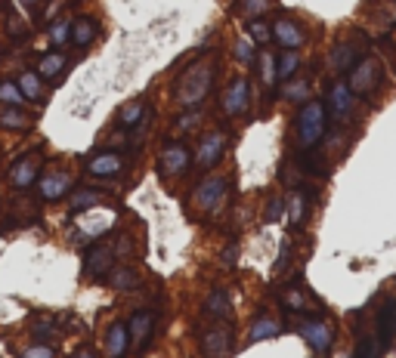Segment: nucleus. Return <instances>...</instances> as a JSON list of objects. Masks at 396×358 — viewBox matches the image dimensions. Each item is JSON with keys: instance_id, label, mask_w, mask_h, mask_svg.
<instances>
[{"instance_id": "nucleus-14", "label": "nucleus", "mask_w": 396, "mask_h": 358, "mask_svg": "<svg viewBox=\"0 0 396 358\" xmlns=\"http://www.w3.org/2000/svg\"><path fill=\"white\" fill-rule=\"evenodd\" d=\"M325 109H328V117H334V121H350V117H353L356 96L350 93L347 81H332V84H328Z\"/></svg>"}, {"instance_id": "nucleus-18", "label": "nucleus", "mask_w": 396, "mask_h": 358, "mask_svg": "<svg viewBox=\"0 0 396 358\" xmlns=\"http://www.w3.org/2000/svg\"><path fill=\"white\" fill-rule=\"evenodd\" d=\"M130 349L134 343H130L127 321H111L105 328V358H127Z\"/></svg>"}, {"instance_id": "nucleus-29", "label": "nucleus", "mask_w": 396, "mask_h": 358, "mask_svg": "<svg viewBox=\"0 0 396 358\" xmlns=\"http://www.w3.org/2000/svg\"><path fill=\"white\" fill-rule=\"evenodd\" d=\"M282 306H285L288 312L303 315V312H309V309H313L316 303H313V296H309L307 290H303V288H297V284H294V288H288L285 294H282Z\"/></svg>"}, {"instance_id": "nucleus-44", "label": "nucleus", "mask_w": 396, "mask_h": 358, "mask_svg": "<svg viewBox=\"0 0 396 358\" xmlns=\"http://www.w3.org/2000/svg\"><path fill=\"white\" fill-rule=\"evenodd\" d=\"M235 260H239V247H235V244H229V247L223 250L220 263H223V266H226V269H233V266H235Z\"/></svg>"}, {"instance_id": "nucleus-17", "label": "nucleus", "mask_w": 396, "mask_h": 358, "mask_svg": "<svg viewBox=\"0 0 396 358\" xmlns=\"http://www.w3.org/2000/svg\"><path fill=\"white\" fill-rule=\"evenodd\" d=\"M127 161H124L121 151H99L87 161V173L90 176H99V179H111L118 173H124Z\"/></svg>"}, {"instance_id": "nucleus-31", "label": "nucleus", "mask_w": 396, "mask_h": 358, "mask_svg": "<svg viewBox=\"0 0 396 358\" xmlns=\"http://www.w3.org/2000/svg\"><path fill=\"white\" fill-rule=\"evenodd\" d=\"M269 10H273V0H235V6H233V12L242 16L245 22H251V19H263Z\"/></svg>"}, {"instance_id": "nucleus-6", "label": "nucleus", "mask_w": 396, "mask_h": 358, "mask_svg": "<svg viewBox=\"0 0 396 358\" xmlns=\"http://www.w3.org/2000/svg\"><path fill=\"white\" fill-rule=\"evenodd\" d=\"M41 173H44V149H31L12 161V167L6 170V182L16 191H28L31 185H37Z\"/></svg>"}, {"instance_id": "nucleus-22", "label": "nucleus", "mask_w": 396, "mask_h": 358, "mask_svg": "<svg viewBox=\"0 0 396 358\" xmlns=\"http://www.w3.org/2000/svg\"><path fill=\"white\" fill-rule=\"evenodd\" d=\"M105 201V191L102 189H93V185H81V189L71 191L69 198V214L71 216H84L87 210L99 207V204Z\"/></svg>"}, {"instance_id": "nucleus-24", "label": "nucleus", "mask_w": 396, "mask_h": 358, "mask_svg": "<svg viewBox=\"0 0 396 358\" xmlns=\"http://www.w3.org/2000/svg\"><path fill=\"white\" fill-rule=\"evenodd\" d=\"M285 214H288V225H291V229L303 225V220H307V214H309V195L307 191L294 189L291 195L285 198Z\"/></svg>"}, {"instance_id": "nucleus-37", "label": "nucleus", "mask_w": 396, "mask_h": 358, "mask_svg": "<svg viewBox=\"0 0 396 358\" xmlns=\"http://www.w3.org/2000/svg\"><path fill=\"white\" fill-rule=\"evenodd\" d=\"M257 71H260V81L267 90H273L276 84H279V77H276V56L273 53H257Z\"/></svg>"}, {"instance_id": "nucleus-27", "label": "nucleus", "mask_w": 396, "mask_h": 358, "mask_svg": "<svg viewBox=\"0 0 396 358\" xmlns=\"http://www.w3.org/2000/svg\"><path fill=\"white\" fill-rule=\"evenodd\" d=\"M300 65H303L300 50H282L279 56H276V77H279V84L291 81L297 71H300Z\"/></svg>"}, {"instance_id": "nucleus-16", "label": "nucleus", "mask_w": 396, "mask_h": 358, "mask_svg": "<svg viewBox=\"0 0 396 358\" xmlns=\"http://www.w3.org/2000/svg\"><path fill=\"white\" fill-rule=\"evenodd\" d=\"M155 312L152 309H136L134 315L127 318V330H130V343H134L136 349H146L149 346V340H152V334H155Z\"/></svg>"}, {"instance_id": "nucleus-13", "label": "nucleus", "mask_w": 396, "mask_h": 358, "mask_svg": "<svg viewBox=\"0 0 396 358\" xmlns=\"http://www.w3.org/2000/svg\"><path fill=\"white\" fill-rule=\"evenodd\" d=\"M273 41L279 44L282 50H300V46L309 41L307 25L297 22L294 16H279L273 22Z\"/></svg>"}, {"instance_id": "nucleus-45", "label": "nucleus", "mask_w": 396, "mask_h": 358, "mask_svg": "<svg viewBox=\"0 0 396 358\" xmlns=\"http://www.w3.org/2000/svg\"><path fill=\"white\" fill-rule=\"evenodd\" d=\"M288 256H291V244L282 241V254H279V263H276V269H282L288 263Z\"/></svg>"}, {"instance_id": "nucleus-28", "label": "nucleus", "mask_w": 396, "mask_h": 358, "mask_svg": "<svg viewBox=\"0 0 396 358\" xmlns=\"http://www.w3.org/2000/svg\"><path fill=\"white\" fill-rule=\"evenodd\" d=\"M35 127V117L25 115V109H0V130L10 133H25Z\"/></svg>"}, {"instance_id": "nucleus-38", "label": "nucleus", "mask_w": 396, "mask_h": 358, "mask_svg": "<svg viewBox=\"0 0 396 358\" xmlns=\"http://www.w3.org/2000/svg\"><path fill=\"white\" fill-rule=\"evenodd\" d=\"M233 59L239 65H245V68H254L257 65V46L248 41V37H239V41L233 44Z\"/></svg>"}, {"instance_id": "nucleus-21", "label": "nucleus", "mask_w": 396, "mask_h": 358, "mask_svg": "<svg viewBox=\"0 0 396 358\" xmlns=\"http://www.w3.org/2000/svg\"><path fill=\"white\" fill-rule=\"evenodd\" d=\"M282 318L273 312H260L254 321L248 324V343H263V340H273V337L282 334Z\"/></svg>"}, {"instance_id": "nucleus-10", "label": "nucleus", "mask_w": 396, "mask_h": 358, "mask_svg": "<svg viewBox=\"0 0 396 358\" xmlns=\"http://www.w3.org/2000/svg\"><path fill=\"white\" fill-rule=\"evenodd\" d=\"M226 191H229V176L210 173V176H204L201 182L195 185L189 204H192L195 210H201V214H210V210H217L223 201H226Z\"/></svg>"}, {"instance_id": "nucleus-32", "label": "nucleus", "mask_w": 396, "mask_h": 358, "mask_svg": "<svg viewBox=\"0 0 396 358\" xmlns=\"http://www.w3.org/2000/svg\"><path fill=\"white\" fill-rule=\"evenodd\" d=\"M25 102H28V99L22 96L16 77H0V105H3V109H22Z\"/></svg>"}, {"instance_id": "nucleus-35", "label": "nucleus", "mask_w": 396, "mask_h": 358, "mask_svg": "<svg viewBox=\"0 0 396 358\" xmlns=\"http://www.w3.org/2000/svg\"><path fill=\"white\" fill-rule=\"evenodd\" d=\"M282 96L288 99V102H297V105H303V102H309V81L307 77H291V81H285L282 84Z\"/></svg>"}, {"instance_id": "nucleus-2", "label": "nucleus", "mask_w": 396, "mask_h": 358, "mask_svg": "<svg viewBox=\"0 0 396 358\" xmlns=\"http://www.w3.org/2000/svg\"><path fill=\"white\" fill-rule=\"evenodd\" d=\"M328 136V109L319 99H309L294 115V142L300 151H313Z\"/></svg>"}, {"instance_id": "nucleus-42", "label": "nucleus", "mask_w": 396, "mask_h": 358, "mask_svg": "<svg viewBox=\"0 0 396 358\" xmlns=\"http://www.w3.org/2000/svg\"><path fill=\"white\" fill-rule=\"evenodd\" d=\"M282 216H285V198L269 195L267 198V207H263V220H267V223H279Z\"/></svg>"}, {"instance_id": "nucleus-11", "label": "nucleus", "mask_w": 396, "mask_h": 358, "mask_svg": "<svg viewBox=\"0 0 396 358\" xmlns=\"http://www.w3.org/2000/svg\"><path fill=\"white\" fill-rule=\"evenodd\" d=\"M71 185H75V173L69 167H62V164H53L37 179V195H41L44 204H53V201H62L71 191Z\"/></svg>"}, {"instance_id": "nucleus-23", "label": "nucleus", "mask_w": 396, "mask_h": 358, "mask_svg": "<svg viewBox=\"0 0 396 358\" xmlns=\"http://www.w3.org/2000/svg\"><path fill=\"white\" fill-rule=\"evenodd\" d=\"M201 312L208 318H214V321H229V318H233V296H229V290L214 288L208 294V300H204Z\"/></svg>"}, {"instance_id": "nucleus-19", "label": "nucleus", "mask_w": 396, "mask_h": 358, "mask_svg": "<svg viewBox=\"0 0 396 358\" xmlns=\"http://www.w3.org/2000/svg\"><path fill=\"white\" fill-rule=\"evenodd\" d=\"M375 337H378L381 346H390L396 337V296H387L378 309V318H375Z\"/></svg>"}, {"instance_id": "nucleus-40", "label": "nucleus", "mask_w": 396, "mask_h": 358, "mask_svg": "<svg viewBox=\"0 0 396 358\" xmlns=\"http://www.w3.org/2000/svg\"><path fill=\"white\" fill-rule=\"evenodd\" d=\"M19 358H59V355L56 346H50V343H28V346L19 349Z\"/></svg>"}, {"instance_id": "nucleus-8", "label": "nucleus", "mask_w": 396, "mask_h": 358, "mask_svg": "<svg viewBox=\"0 0 396 358\" xmlns=\"http://www.w3.org/2000/svg\"><path fill=\"white\" fill-rule=\"evenodd\" d=\"M226 149H229V130H226V127L208 130V133L198 139V149L192 151V164H195V170H214L217 164L223 161Z\"/></svg>"}, {"instance_id": "nucleus-7", "label": "nucleus", "mask_w": 396, "mask_h": 358, "mask_svg": "<svg viewBox=\"0 0 396 358\" xmlns=\"http://www.w3.org/2000/svg\"><path fill=\"white\" fill-rule=\"evenodd\" d=\"M198 346L204 358H229L235 349V330L229 321H214L198 334Z\"/></svg>"}, {"instance_id": "nucleus-25", "label": "nucleus", "mask_w": 396, "mask_h": 358, "mask_svg": "<svg viewBox=\"0 0 396 358\" xmlns=\"http://www.w3.org/2000/svg\"><path fill=\"white\" fill-rule=\"evenodd\" d=\"M65 68H69V56H65L62 50H50V53H44V56L37 59L35 71L44 77V81H53V77H59Z\"/></svg>"}, {"instance_id": "nucleus-30", "label": "nucleus", "mask_w": 396, "mask_h": 358, "mask_svg": "<svg viewBox=\"0 0 396 358\" xmlns=\"http://www.w3.org/2000/svg\"><path fill=\"white\" fill-rule=\"evenodd\" d=\"M146 105H149L146 96L127 102L121 111H118V124H121V127H136V124H143V121H146Z\"/></svg>"}, {"instance_id": "nucleus-4", "label": "nucleus", "mask_w": 396, "mask_h": 358, "mask_svg": "<svg viewBox=\"0 0 396 358\" xmlns=\"http://www.w3.org/2000/svg\"><path fill=\"white\" fill-rule=\"evenodd\" d=\"M189 167H192V149H189L183 139H168V142L158 149L155 170L161 179H177V176L189 173Z\"/></svg>"}, {"instance_id": "nucleus-5", "label": "nucleus", "mask_w": 396, "mask_h": 358, "mask_svg": "<svg viewBox=\"0 0 396 358\" xmlns=\"http://www.w3.org/2000/svg\"><path fill=\"white\" fill-rule=\"evenodd\" d=\"M381 84H384V62H381L378 56H368V53L359 59V65L347 75V87H350V93H353L356 99L372 96Z\"/></svg>"}, {"instance_id": "nucleus-12", "label": "nucleus", "mask_w": 396, "mask_h": 358, "mask_svg": "<svg viewBox=\"0 0 396 358\" xmlns=\"http://www.w3.org/2000/svg\"><path fill=\"white\" fill-rule=\"evenodd\" d=\"M362 56H366V46H362L359 37H344V41H338L328 50V68L334 75H350Z\"/></svg>"}, {"instance_id": "nucleus-26", "label": "nucleus", "mask_w": 396, "mask_h": 358, "mask_svg": "<svg viewBox=\"0 0 396 358\" xmlns=\"http://www.w3.org/2000/svg\"><path fill=\"white\" fill-rule=\"evenodd\" d=\"M16 84H19V90H22V96L28 99V102H44V77L37 75L35 68L19 71Z\"/></svg>"}, {"instance_id": "nucleus-34", "label": "nucleus", "mask_w": 396, "mask_h": 358, "mask_svg": "<svg viewBox=\"0 0 396 358\" xmlns=\"http://www.w3.org/2000/svg\"><path fill=\"white\" fill-rule=\"evenodd\" d=\"M204 121V109H189V111H180V117L170 121V136L174 133H189V130L201 127Z\"/></svg>"}, {"instance_id": "nucleus-9", "label": "nucleus", "mask_w": 396, "mask_h": 358, "mask_svg": "<svg viewBox=\"0 0 396 358\" xmlns=\"http://www.w3.org/2000/svg\"><path fill=\"white\" fill-rule=\"evenodd\" d=\"M251 99H254L251 77L248 75H235L220 93V115L229 117V121H233V117H242L251 109Z\"/></svg>"}, {"instance_id": "nucleus-43", "label": "nucleus", "mask_w": 396, "mask_h": 358, "mask_svg": "<svg viewBox=\"0 0 396 358\" xmlns=\"http://www.w3.org/2000/svg\"><path fill=\"white\" fill-rule=\"evenodd\" d=\"M6 35H10V37H22V35H28V28H25L22 22H19L16 12H10V16H6Z\"/></svg>"}, {"instance_id": "nucleus-47", "label": "nucleus", "mask_w": 396, "mask_h": 358, "mask_svg": "<svg viewBox=\"0 0 396 358\" xmlns=\"http://www.w3.org/2000/svg\"><path fill=\"white\" fill-rule=\"evenodd\" d=\"M19 3L25 6V10H31V6H37V3H44V0H19Z\"/></svg>"}, {"instance_id": "nucleus-1", "label": "nucleus", "mask_w": 396, "mask_h": 358, "mask_svg": "<svg viewBox=\"0 0 396 358\" xmlns=\"http://www.w3.org/2000/svg\"><path fill=\"white\" fill-rule=\"evenodd\" d=\"M220 75V62L214 56H198L180 77L177 87L170 93L177 111H189V109H201V102L208 99V93L214 90V81Z\"/></svg>"}, {"instance_id": "nucleus-15", "label": "nucleus", "mask_w": 396, "mask_h": 358, "mask_svg": "<svg viewBox=\"0 0 396 358\" xmlns=\"http://www.w3.org/2000/svg\"><path fill=\"white\" fill-rule=\"evenodd\" d=\"M111 269H115V247H109V244H96V247L87 250V260H84V278L99 281V278L111 275Z\"/></svg>"}, {"instance_id": "nucleus-36", "label": "nucleus", "mask_w": 396, "mask_h": 358, "mask_svg": "<svg viewBox=\"0 0 396 358\" xmlns=\"http://www.w3.org/2000/svg\"><path fill=\"white\" fill-rule=\"evenodd\" d=\"M245 31H248V41L254 46L257 44L267 46L273 41V22H267V19H251V22H245Z\"/></svg>"}, {"instance_id": "nucleus-3", "label": "nucleus", "mask_w": 396, "mask_h": 358, "mask_svg": "<svg viewBox=\"0 0 396 358\" xmlns=\"http://www.w3.org/2000/svg\"><path fill=\"white\" fill-rule=\"evenodd\" d=\"M297 334L307 340V346L313 349L316 355H328L334 346V340H338V324L325 315H309V318H300Z\"/></svg>"}, {"instance_id": "nucleus-33", "label": "nucleus", "mask_w": 396, "mask_h": 358, "mask_svg": "<svg viewBox=\"0 0 396 358\" xmlns=\"http://www.w3.org/2000/svg\"><path fill=\"white\" fill-rule=\"evenodd\" d=\"M109 284H111L115 290H124V294H130V290H136V288L143 284V278H140V272H136V269L124 266V269H111Z\"/></svg>"}, {"instance_id": "nucleus-41", "label": "nucleus", "mask_w": 396, "mask_h": 358, "mask_svg": "<svg viewBox=\"0 0 396 358\" xmlns=\"http://www.w3.org/2000/svg\"><path fill=\"white\" fill-rule=\"evenodd\" d=\"M381 343H378V337L375 334H368V337H362L359 340V346H356V352H353V358H378L381 355Z\"/></svg>"}, {"instance_id": "nucleus-20", "label": "nucleus", "mask_w": 396, "mask_h": 358, "mask_svg": "<svg viewBox=\"0 0 396 358\" xmlns=\"http://www.w3.org/2000/svg\"><path fill=\"white\" fill-rule=\"evenodd\" d=\"M99 31H102L99 19H93V16H71V37H69V44H75L78 50H87V46L99 37Z\"/></svg>"}, {"instance_id": "nucleus-46", "label": "nucleus", "mask_w": 396, "mask_h": 358, "mask_svg": "<svg viewBox=\"0 0 396 358\" xmlns=\"http://www.w3.org/2000/svg\"><path fill=\"white\" fill-rule=\"evenodd\" d=\"M71 358H96V352H93V349H81V352H75Z\"/></svg>"}, {"instance_id": "nucleus-39", "label": "nucleus", "mask_w": 396, "mask_h": 358, "mask_svg": "<svg viewBox=\"0 0 396 358\" xmlns=\"http://www.w3.org/2000/svg\"><path fill=\"white\" fill-rule=\"evenodd\" d=\"M69 37H71V16H65V19H59V22L50 25L47 41H50L53 50H59L62 44H69Z\"/></svg>"}]
</instances>
